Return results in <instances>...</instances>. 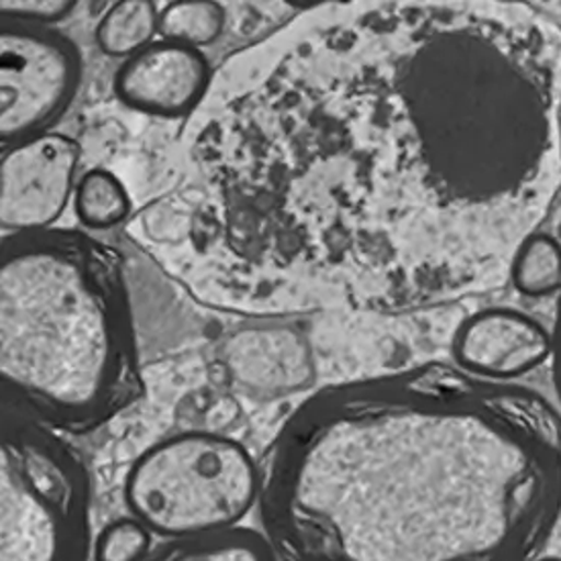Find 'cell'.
<instances>
[{"label":"cell","mask_w":561,"mask_h":561,"mask_svg":"<svg viewBox=\"0 0 561 561\" xmlns=\"http://www.w3.org/2000/svg\"><path fill=\"white\" fill-rule=\"evenodd\" d=\"M556 141L547 78L503 25L374 9L213 94L131 236L208 309H404L527 229Z\"/></svg>","instance_id":"1"},{"label":"cell","mask_w":561,"mask_h":561,"mask_svg":"<svg viewBox=\"0 0 561 561\" xmlns=\"http://www.w3.org/2000/svg\"><path fill=\"white\" fill-rule=\"evenodd\" d=\"M257 506L282 561L541 560L561 414L442 364L329 386L282 425Z\"/></svg>","instance_id":"2"},{"label":"cell","mask_w":561,"mask_h":561,"mask_svg":"<svg viewBox=\"0 0 561 561\" xmlns=\"http://www.w3.org/2000/svg\"><path fill=\"white\" fill-rule=\"evenodd\" d=\"M4 407L87 433L129 409L144 380L121 257L75 229L11 233L0 255Z\"/></svg>","instance_id":"3"},{"label":"cell","mask_w":561,"mask_h":561,"mask_svg":"<svg viewBox=\"0 0 561 561\" xmlns=\"http://www.w3.org/2000/svg\"><path fill=\"white\" fill-rule=\"evenodd\" d=\"M90 478L54 428L2 411L0 561H89Z\"/></svg>","instance_id":"4"},{"label":"cell","mask_w":561,"mask_h":561,"mask_svg":"<svg viewBox=\"0 0 561 561\" xmlns=\"http://www.w3.org/2000/svg\"><path fill=\"white\" fill-rule=\"evenodd\" d=\"M260 492L262 468L252 454L215 431H186L149 445L123 486L129 513L165 539L239 527Z\"/></svg>","instance_id":"5"},{"label":"cell","mask_w":561,"mask_h":561,"mask_svg":"<svg viewBox=\"0 0 561 561\" xmlns=\"http://www.w3.org/2000/svg\"><path fill=\"white\" fill-rule=\"evenodd\" d=\"M0 135L15 148L39 137L75 101L82 56L64 33L27 21L2 19Z\"/></svg>","instance_id":"6"},{"label":"cell","mask_w":561,"mask_h":561,"mask_svg":"<svg viewBox=\"0 0 561 561\" xmlns=\"http://www.w3.org/2000/svg\"><path fill=\"white\" fill-rule=\"evenodd\" d=\"M80 148L66 135L44 134L2 158L0 221L11 233L51 229L75 191Z\"/></svg>","instance_id":"7"},{"label":"cell","mask_w":561,"mask_h":561,"mask_svg":"<svg viewBox=\"0 0 561 561\" xmlns=\"http://www.w3.org/2000/svg\"><path fill=\"white\" fill-rule=\"evenodd\" d=\"M210 87V66L193 45L160 39L125 59L115 76L118 101L153 117L178 118L198 108Z\"/></svg>","instance_id":"8"},{"label":"cell","mask_w":561,"mask_h":561,"mask_svg":"<svg viewBox=\"0 0 561 561\" xmlns=\"http://www.w3.org/2000/svg\"><path fill=\"white\" fill-rule=\"evenodd\" d=\"M451 354L476 378L515 382L551 359V333L520 310L484 309L458 327Z\"/></svg>","instance_id":"9"},{"label":"cell","mask_w":561,"mask_h":561,"mask_svg":"<svg viewBox=\"0 0 561 561\" xmlns=\"http://www.w3.org/2000/svg\"><path fill=\"white\" fill-rule=\"evenodd\" d=\"M229 380L255 399L276 400L307 390L317 376L309 341L295 327L239 329L221 347Z\"/></svg>","instance_id":"10"},{"label":"cell","mask_w":561,"mask_h":561,"mask_svg":"<svg viewBox=\"0 0 561 561\" xmlns=\"http://www.w3.org/2000/svg\"><path fill=\"white\" fill-rule=\"evenodd\" d=\"M144 561H280L264 533L233 527L225 531L168 539Z\"/></svg>","instance_id":"11"},{"label":"cell","mask_w":561,"mask_h":561,"mask_svg":"<svg viewBox=\"0 0 561 561\" xmlns=\"http://www.w3.org/2000/svg\"><path fill=\"white\" fill-rule=\"evenodd\" d=\"M160 33V13L149 0L115 2L96 27V42L106 56L131 58L153 44Z\"/></svg>","instance_id":"12"},{"label":"cell","mask_w":561,"mask_h":561,"mask_svg":"<svg viewBox=\"0 0 561 561\" xmlns=\"http://www.w3.org/2000/svg\"><path fill=\"white\" fill-rule=\"evenodd\" d=\"M76 217L89 229H111L134 213L131 196L113 172L94 168L80 178L75 191Z\"/></svg>","instance_id":"13"},{"label":"cell","mask_w":561,"mask_h":561,"mask_svg":"<svg viewBox=\"0 0 561 561\" xmlns=\"http://www.w3.org/2000/svg\"><path fill=\"white\" fill-rule=\"evenodd\" d=\"M511 276L520 295L539 298L560 293V241L547 233H531L513 255Z\"/></svg>","instance_id":"14"},{"label":"cell","mask_w":561,"mask_h":561,"mask_svg":"<svg viewBox=\"0 0 561 561\" xmlns=\"http://www.w3.org/2000/svg\"><path fill=\"white\" fill-rule=\"evenodd\" d=\"M225 23V9L217 2H174L160 13V35L201 49L219 39Z\"/></svg>","instance_id":"15"},{"label":"cell","mask_w":561,"mask_h":561,"mask_svg":"<svg viewBox=\"0 0 561 561\" xmlns=\"http://www.w3.org/2000/svg\"><path fill=\"white\" fill-rule=\"evenodd\" d=\"M151 539L153 533L134 515L115 518L96 535L92 558L94 561H144L153 551Z\"/></svg>","instance_id":"16"},{"label":"cell","mask_w":561,"mask_h":561,"mask_svg":"<svg viewBox=\"0 0 561 561\" xmlns=\"http://www.w3.org/2000/svg\"><path fill=\"white\" fill-rule=\"evenodd\" d=\"M76 2L56 0H31V2H2V19L27 21L37 25L58 23L75 11Z\"/></svg>","instance_id":"17"},{"label":"cell","mask_w":561,"mask_h":561,"mask_svg":"<svg viewBox=\"0 0 561 561\" xmlns=\"http://www.w3.org/2000/svg\"><path fill=\"white\" fill-rule=\"evenodd\" d=\"M551 366H553V380H556V390L561 400V302L556 317V325L551 331Z\"/></svg>","instance_id":"18"},{"label":"cell","mask_w":561,"mask_h":561,"mask_svg":"<svg viewBox=\"0 0 561 561\" xmlns=\"http://www.w3.org/2000/svg\"><path fill=\"white\" fill-rule=\"evenodd\" d=\"M537 561H561V558H541V560Z\"/></svg>","instance_id":"19"}]
</instances>
